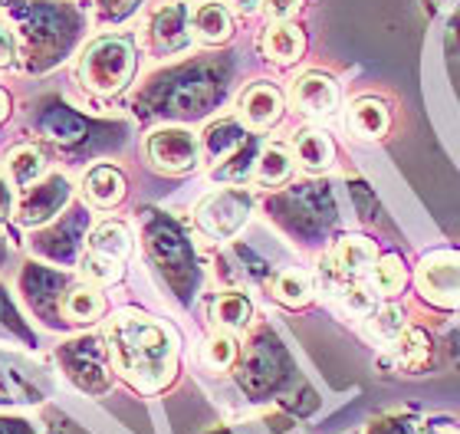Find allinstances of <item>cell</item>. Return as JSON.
Listing matches in <instances>:
<instances>
[{
	"instance_id": "cell-1",
	"label": "cell",
	"mask_w": 460,
	"mask_h": 434,
	"mask_svg": "<svg viewBox=\"0 0 460 434\" xmlns=\"http://www.w3.org/2000/svg\"><path fill=\"white\" fill-rule=\"evenodd\" d=\"M115 372L142 395H158L178 376V332L138 309L115 313L106 329Z\"/></svg>"
},
{
	"instance_id": "cell-2",
	"label": "cell",
	"mask_w": 460,
	"mask_h": 434,
	"mask_svg": "<svg viewBox=\"0 0 460 434\" xmlns=\"http://www.w3.org/2000/svg\"><path fill=\"white\" fill-rule=\"evenodd\" d=\"M23 73L43 76L76 49L86 17L66 0H0Z\"/></svg>"
},
{
	"instance_id": "cell-3",
	"label": "cell",
	"mask_w": 460,
	"mask_h": 434,
	"mask_svg": "<svg viewBox=\"0 0 460 434\" xmlns=\"http://www.w3.org/2000/svg\"><path fill=\"white\" fill-rule=\"evenodd\" d=\"M230 83V63L224 57L188 59L181 66L155 73L135 96V112L142 119L198 122L221 106Z\"/></svg>"
},
{
	"instance_id": "cell-4",
	"label": "cell",
	"mask_w": 460,
	"mask_h": 434,
	"mask_svg": "<svg viewBox=\"0 0 460 434\" xmlns=\"http://www.w3.org/2000/svg\"><path fill=\"white\" fill-rule=\"evenodd\" d=\"M27 126L66 162H86L102 152H115L125 142V126L99 122L69 106L59 96H40L27 106Z\"/></svg>"
},
{
	"instance_id": "cell-5",
	"label": "cell",
	"mask_w": 460,
	"mask_h": 434,
	"mask_svg": "<svg viewBox=\"0 0 460 434\" xmlns=\"http://www.w3.org/2000/svg\"><path fill=\"white\" fill-rule=\"evenodd\" d=\"M142 244L152 270L162 277L164 287L172 289L174 299L181 306H188L194 299V293L201 289V267H198L191 241L184 237L178 221L168 217L164 211H145Z\"/></svg>"
},
{
	"instance_id": "cell-6",
	"label": "cell",
	"mask_w": 460,
	"mask_h": 434,
	"mask_svg": "<svg viewBox=\"0 0 460 434\" xmlns=\"http://www.w3.org/2000/svg\"><path fill=\"white\" fill-rule=\"evenodd\" d=\"M296 382V366L287 346L270 326H257L250 332L243 356L237 359V385L250 402H277Z\"/></svg>"
},
{
	"instance_id": "cell-7",
	"label": "cell",
	"mask_w": 460,
	"mask_h": 434,
	"mask_svg": "<svg viewBox=\"0 0 460 434\" xmlns=\"http://www.w3.org/2000/svg\"><path fill=\"white\" fill-rule=\"evenodd\" d=\"M267 214L299 244H316L336 224L332 191L323 182L293 184L287 191L267 198Z\"/></svg>"
},
{
	"instance_id": "cell-8",
	"label": "cell",
	"mask_w": 460,
	"mask_h": 434,
	"mask_svg": "<svg viewBox=\"0 0 460 434\" xmlns=\"http://www.w3.org/2000/svg\"><path fill=\"white\" fill-rule=\"evenodd\" d=\"M79 277L66 270H57V267H43V263H23L17 273V289L27 309L43 323L47 329H57V332H69V293L76 287Z\"/></svg>"
},
{
	"instance_id": "cell-9",
	"label": "cell",
	"mask_w": 460,
	"mask_h": 434,
	"mask_svg": "<svg viewBox=\"0 0 460 434\" xmlns=\"http://www.w3.org/2000/svg\"><path fill=\"white\" fill-rule=\"evenodd\" d=\"M79 83L96 96L122 93L135 76V47L128 37H99L93 40L76 66Z\"/></svg>"
},
{
	"instance_id": "cell-10",
	"label": "cell",
	"mask_w": 460,
	"mask_h": 434,
	"mask_svg": "<svg viewBox=\"0 0 460 434\" xmlns=\"http://www.w3.org/2000/svg\"><path fill=\"white\" fill-rule=\"evenodd\" d=\"M57 362L63 376L83 392V395H106L112 388V352L109 342L96 332L89 336H73L57 349Z\"/></svg>"
},
{
	"instance_id": "cell-11",
	"label": "cell",
	"mask_w": 460,
	"mask_h": 434,
	"mask_svg": "<svg viewBox=\"0 0 460 434\" xmlns=\"http://www.w3.org/2000/svg\"><path fill=\"white\" fill-rule=\"evenodd\" d=\"M89 224H93V217H89L86 204H69L57 221L43 224V227L30 234V253L53 263V267H73V263L83 261V244L89 241Z\"/></svg>"
},
{
	"instance_id": "cell-12",
	"label": "cell",
	"mask_w": 460,
	"mask_h": 434,
	"mask_svg": "<svg viewBox=\"0 0 460 434\" xmlns=\"http://www.w3.org/2000/svg\"><path fill=\"white\" fill-rule=\"evenodd\" d=\"M201 148L208 155V162L214 164L211 174L221 182H243L250 174V164H257V138L234 119L214 122L204 132Z\"/></svg>"
},
{
	"instance_id": "cell-13",
	"label": "cell",
	"mask_w": 460,
	"mask_h": 434,
	"mask_svg": "<svg viewBox=\"0 0 460 434\" xmlns=\"http://www.w3.org/2000/svg\"><path fill=\"white\" fill-rule=\"evenodd\" d=\"M132 253V231L122 221H102L96 231L89 234L83 261H79V273L83 280L96 283V287H109L122 277L125 261Z\"/></svg>"
},
{
	"instance_id": "cell-14",
	"label": "cell",
	"mask_w": 460,
	"mask_h": 434,
	"mask_svg": "<svg viewBox=\"0 0 460 434\" xmlns=\"http://www.w3.org/2000/svg\"><path fill=\"white\" fill-rule=\"evenodd\" d=\"M250 208H253V201H250L247 191H240V188H227V191L208 194V198L198 204L194 221H198V231H201L204 237L227 241V237H234V234L247 224Z\"/></svg>"
},
{
	"instance_id": "cell-15",
	"label": "cell",
	"mask_w": 460,
	"mask_h": 434,
	"mask_svg": "<svg viewBox=\"0 0 460 434\" xmlns=\"http://www.w3.org/2000/svg\"><path fill=\"white\" fill-rule=\"evenodd\" d=\"M145 155L152 168L164 174H188L198 168V158H201V142L188 132V128H158L148 136L145 142Z\"/></svg>"
},
{
	"instance_id": "cell-16",
	"label": "cell",
	"mask_w": 460,
	"mask_h": 434,
	"mask_svg": "<svg viewBox=\"0 0 460 434\" xmlns=\"http://www.w3.org/2000/svg\"><path fill=\"white\" fill-rule=\"evenodd\" d=\"M43 398H47V382L40 376V368L30 366L17 352L0 349V408L40 405Z\"/></svg>"
},
{
	"instance_id": "cell-17",
	"label": "cell",
	"mask_w": 460,
	"mask_h": 434,
	"mask_svg": "<svg viewBox=\"0 0 460 434\" xmlns=\"http://www.w3.org/2000/svg\"><path fill=\"white\" fill-rule=\"evenodd\" d=\"M69 182L63 174H47V178H40L37 184H30L23 188L17 201V221L23 227H43L57 217L63 208H69Z\"/></svg>"
},
{
	"instance_id": "cell-18",
	"label": "cell",
	"mask_w": 460,
	"mask_h": 434,
	"mask_svg": "<svg viewBox=\"0 0 460 434\" xmlns=\"http://www.w3.org/2000/svg\"><path fill=\"white\" fill-rule=\"evenodd\" d=\"M418 287L434 306L460 309V253L438 251L424 257L418 270Z\"/></svg>"
},
{
	"instance_id": "cell-19",
	"label": "cell",
	"mask_w": 460,
	"mask_h": 434,
	"mask_svg": "<svg viewBox=\"0 0 460 434\" xmlns=\"http://www.w3.org/2000/svg\"><path fill=\"white\" fill-rule=\"evenodd\" d=\"M293 106L303 112V116L313 119H329L336 116L339 109V86L336 79L323 76V73H306L293 83Z\"/></svg>"
},
{
	"instance_id": "cell-20",
	"label": "cell",
	"mask_w": 460,
	"mask_h": 434,
	"mask_svg": "<svg viewBox=\"0 0 460 434\" xmlns=\"http://www.w3.org/2000/svg\"><path fill=\"white\" fill-rule=\"evenodd\" d=\"M237 109L243 126L263 132V128L277 126L279 116H283V93L273 83H253V86L243 89Z\"/></svg>"
},
{
	"instance_id": "cell-21",
	"label": "cell",
	"mask_w": 460,
	"mask_h": 434,
	"mask_svg": "<svg viewBox=\"0 0 460 434\" xmlns=\"http://www.w3.org/2000/svg\"><path fill=\"white\" fill-rule=\"evenodd\" d=\"M188 7L184 4H168L152 17L148 23V40L158 53H178V49L188 47L191 40V30H188Z\"/></svg>"
},
{
	"instance_id": "cell-22",
	"label": "cell",
	"mask_w": 460,
	"mask_h": 434,
	"mask_svg": "<svg viewBox=\"0 0 460 434\" xmlns=\"http://www.w3.org/2000/svg\"><path fill=\"white\" fill-rule=\"evenodd\" d=\"M125 191H128V184H125V174L115 168V164H93L86 174H83V194H86V201L93 208H115V204L122 201Z\"/></svg>"
},
{
	"instance_id": "cell-23",
	"label": "cell",
	"mask_w": 460,
	"mask_h": 434,
	"mask_svg": "<svg viewBox=\"0 0 460 434\" xmlns=\"http://www.w3.org/2000/svg\"><path fill=\"white\" fill-rule=\"evenodd\" d=\"M303 47H306L303 30L293 27V23H273V27L260 37V49H263V57L273 59L277 66H289V63H296V59L303 57Z\"/></svg>"
},
{
	"instance_id": "cell-24",
	"label": "cell",
	"mask_w": 460,
	"mask_h": 434,
	"mask_svg": "<svg viewBox=\"0 0 460 434\" xmlns=\"http://www.w3.org/2000/svg\"><path fill=\"white\" fill-rule=\"evenodd\" d=\"M375 263H378V251L365 237H345L332 253V273H342V277H362V273L375 270Z\"/></svg>"
},
{
	"instance_id": "cell-25",
	"label": "cell",
	"mask_w": 460,
	"mask_h": 434,
	"mask_svg": "<svg viewBox=\"0 0 460 434\" xmlns=\"http://www.w3.org/2000/svg\"><path fill=\"white\" fill-rule=\"evenodd\" d=\"M191 27H194V37L201 40V43H227L234 37V20H230V10L224 4H201V7L191 13Z\"/></svg>"
},
{
	"instance_id": "cell-26",
	"label": "cell",
	"mask_w": 460,
	"mask_h": 434,
	"mask_svg": "<svg viewBox=\"0 0 460 434\" xmlns=\"http://www.w3.org/2000/svg\"><path fill=\"white\" fill-rule=\"evenodd\" d=\"M7 172L13 188H30L47 172V155L40 152L37 145H13L7 152Z\"/></svg>"
},
{
	"instance_id": "cell-27",
	"label": "cell",
	"mask_w": 460,
	"mask_h": 434,
	"mask_svg": "<svg viewBox=\"0 0 460 434\" xmlns=\"http://www.w3.org/2000/svg\"><path fill=\"white\" fill-rule=\"evenodd\" d=\"M0 339H7V342H17L23 349H37L40 346V336L33 332L23 313L17 309L13 297H10V289L0 283Z\"/></svg>"
},
{
	"instance_id": "cell-28",
	"label": "cell",
	"mask_w": 460,
	"mask_h": 434,
	"mask_svg": "<svg viewBox=\"0 0 460 434\" xmlns=\"http://www.w3.org/2000/svg\"><path fill=\"white\" fill-rule=\"evenodd\" d=\"M293 148H296V158L306 172H326L329 164H332V142L323 132H316V128L296 132Z\"/></svg>"
},
{
	"instance_id": "cell-29",
	"label": "cell",
	"mask_w": 460,
	"mask_h": 434,
	"mask_svg": "<svg viewBox=\"0 0 460 434\" xmlns=\"http://www.w3.org/2000/svg\"><path fill=\"white\" fill-rule=\"evenodd\" d=\"M349 128L358 138H382L385 128H388V112L378 99H358L349 109Z\"/></svg>"
},
{
	"instance_id": "cell-30",
	"label": "cell",
	"mask_w": 460,
	"mask_h": 434,
	"mask_svg": "<svg viewBox=\"0 0 460 434\" xmlns=\"http://www.w3.org/2000/svg\"><path fill=\"white\" fill-rule=\"evenodd\" d=\"M211 319L221 329H243V326H250V319H253V303H250L243 293L230 289V293H221V297L214 299Z\"/></svg>"
},
{
	"instance_id": "cell-31",
	"label": "cell",
	"mask_w": 460,
	"mask_h": 434,
	"mask_svg": "<svg viewBox=\"0 0 460 434\" xmlns=\"http://www.w3.org/2000/svg\"><path fill=\"white\" fill-rule=\"evenodd\" d=\"M293 172V158L283 145H267L257 158V168H253V182L263 184V188H277L283 184Z\"/></svg>"
},
{
	"instance_id": "cell-32",
	"label": "cell",
	"mask_w": 460,
	"mask_h": 434,
	"mask_svg": "<svg viewBox=\"0 0 460 434\" xmlns=\"http://www.w3.org/2000/svg\"><path fill=\"white\" fill-rule=\"evenodd\" d=\"M309 293H313V283H309L306 273H299V270H283L270 280V297L277 299V303H283V306H289V309L306 306Z\"/></svg>"
},
{
	"instance_id": "cell-33",
	"label": "cell",
	"mask_w": 460,
	"mask_h": 434,
	"mask_svg": "<svg viewBox=\"0 0 460 434\" xmlns=\"http://www.w3.org/2000/svg\"><path fill=\"white\" fill-rule=\"evenodd\" d=\"M296 431V418L287 412H270L257 421H240V425H217L201 434H293Z\"/></svg>"
},
{
	"instance_id": "cell-34",
	"label": "cell",
	"mask_w": 460,
	"mask_h": 434,
	"mask_svg": "<svg viewBox=\"0 0 460 434\" xmlns=\"http://www.w3.org/2000/svg\"><path fill=\"white\" fill-rule=\"evenodd\" d=\"M368 332H372V339H378V342H398V339L408 332L404 313L398 306L375 309L372 316H368Z\"/></svg>"
},
{
	"instance_id": "cell-35",
	"label": "cell",
	"mask_w": 460,
	"mask_h": 434,
	"mask_svg": "<svg viewBox=\"0 0 460 434\" xmlns=\"http://www.w3.org/2000/svg\"><path fill=\"white\" fill-rule=\"evenodd\" d=\"M404 280H408V273H404L402 267V257H382V261L375 263L372 270V283L378 293H385V297H394V293H402Z\"/></svg>"
},
{
	"instance_id": "cell-36",
	"label": "cell",
	"mask_w": 460,
	"mask_h": 434,
	"mask_svg": "<svg viewBox=\"0 0 460 434\" xmlns=\"http://www.w3.org/2000/svg\"><path fill=\"white\" fill-rule=\"evenodd\" d=\"M237 359H240V346L230 332H217V336L208 339V346H204V362H208L211 368L237 366Z\"/></svg>"
},
{
	"instance_id": "cell-37",
	"label": "cell",
	"mask_w": 460,
	"mask_h": 434,
	"mask_svg": "<svg viewBox=\"0 0 460 434\" xmlns=\"http://www.w3.org/2000/svg\"><path fill=\"white\" fill-rule=\"evenodd\" d=\"M365 434H418V425L411 415H385L375 418Z\"/></svg>"
},
{
	"instance_id": "cell-38",
	"label": "cell",
	"mask_w": 460,
	"mask_h": 434,
	"mask_svg": "<svg viewBox=\"0 0 460 434\" xmlns=\"http://www.w3.org/2000/svg\"><path fill=\"white\" fill-rule=\"evenodd\" d=\"M142 0H96V10H99V20L102 23H119V20L132 17L135 10H138Z\"/></svg>"
},
{
	"instance_id": "cell-39",
	"label": "cell",
	"mask_w": 460,
	"mask_h": 434,
	"mask_svg": "<svg viewBox=\"0 0 460 434\" xmlns=\"http://www.w3.org/2000/svg\"><path fill=\"white\" fill-rule=\"evenodd\" d=\"M13 59H17V47H13V37H10L7 23H0V73L13 66Z\"/></svg>"
},
{
	"instance_id": "cell-40",
	"label": "cell",
	"mask_w": 460,
	"mask_h": 434,
	"mask_svg": "<svg viewBox=\"0 0 460 434\" xmlns=\"http://www.w3.org/2000/svg\"><path fill=\"white\" fill-rule=\"evenodd\" d=\"M0 434H37V428L20 415H0Z\"/></svg>"
},
{
	"instance_id": "cell-41",
	"label": "cell",
	"mask_w": 460,
	"mask_h": 434,
	"mask_svg": "<svg viewBox=\"0 0 460 434\" xmlns=\"http://www.w3.org/2000/svg\"><path fill=\"white\" fill-rule=\"evenodd\" d=\"M299 4H303V0H263V7H267V13L273 20L293 17V13L299 10Z\"/></svg>"
},
{
	"instance_id": "cell-42",
	"label": "cell",
	"mask_w": 460,
	"mask_h": 434,
	"mask_svg": "<svg viewBox=\"0 0 460 434\" xmlns=\"http://www.w3.org/2000/svg\"><path fill=\"white\" fill-rule=\"evenodd\" d=\"M10 214H13V182L7 174H0V224L7 221Z\"/></svg>"
},
{
	"instance_id": "cell-43",
	"label": "cell",
	"mask_w": 460,
	"mask_h": 434,
	"mask_svg": "<svg viewBox=\"0 0 460 434\" xmlns=\"http://www.w3.org/2000/svg\"><path fill=\"white\" fill-rule=\"evenodd\" d=\"M10 109H13V99H10L7 89H0V126L10 119Z\"/></svg>"
},
{
	"instance_id": "cell-44",
	"label": "cell",
	"mask_w": 460,
	"mask_h": 434,
	"mask_svg": "<svg viewBox=\"0 0 460 434\" xmlns=\"http://www.w3.org/2000/svg\"><path fill=\"white\" fill-rule=\"evenodd\" d=\"M10 253H13V247H10V244H7V237H4V234H0V267H4V263L10 261Z\"/></svg>"
},
{
	"instance_id": "cell-45",
	"label": "cell",
	"mask_w": 460,
	"mask_h": 434,
	"mask_svg": "<svg viewBox=\"0 0 460 434\" xmlns=\"http://www.w3.org/2000/svg\"><path fill=\"white\" fill-rule=\"evenodd\" d=\"M431 434H460V431H451V428H441V431H431Z\"/></svg>"
},
{
	"instance_id": "cell-46",
	"label": "cell",
	"mask_w": 460,
	"mask_h": 434,
	"mask_svg": "<svg viewBox=\"0 0 460 434\" xmlns=\"http://www.w3.org/2000/svg\"><path fill=\"white\" fill-rule=\"evenodd\" d=\"M240 7H253V0H237Z\"/></svg>"
}]
</instances>
